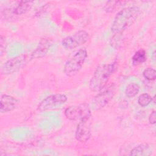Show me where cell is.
<instances>
[{"label":"cell","mask_w":156,"mask_h":156,"mask_svg":"<svg viewBox=\"0 0 156 156\" xmlns=\"http://www.w3.org/2000/svg\"><path fill=\"white\" fill-rule=\"evenodd\" d=\"M140 13L138 6L127 7L121 10L115 16L111 30L114 35L122 34L136 20Z\"/></svg>","instance_id":"6da1fadb"},{"label":"cell","mask_w":156,"mask_h":156,"mask_svg":"<svg viewBox=\"0 0 156 156\" xmlns=\"http://www.w3.org/2000/svg\"><path fill=\"white\" fill-rule=\"evenodd\" d=\"M117 67L116 61L99 65L94 71L89 83V88L91 91L99 92L105 88L110 76Z\"/></svg>","instance_id":"7a4b0ae2"},{"label":"cell","mask_w":156,"mask_h":156,"mask_svg":"<svg viewBox=\"0 0 156 156\" xmlns=\"http://www.w3.org/2000/svg\"><path fill=\"white\" fill-rule=\"evenodd\" d=\"M87 57V51L85 48H81L76 51L65 64L63 71L65 75L68 77L76 75L82 68Z\"/></svg>","instance_id":"3957f363"},{"label":"cell","mask_w":156,"mask_h":156,"mask_svg":"<svg viewBox=\"0 0 156 156\" xmlns=\"http://www.w3.org/2000/svg\"><path fill=\"white\" fill-rule=\"evenodd\" d=\"M31 60L29 54H23L10 58L2 66L1 73L5 75L15 73L23 68Z\"/></svg>","instance_id":"277c9868"},{"label":"cell","mask_w":156,"mask_h":156,"mask_svg":"<svg viewBox=\"0 0 156 156\" xmlns=\"http://www.w3.org/2000/svg\"><path fill=\"white\" fill-rule=\"evenodd\" d=\"M65 116L71 121H79L89 119L91 116V108L87 103H82L77 105L67 107L64 112Z\"/></svg>","instance_id":"5b68a950"},{"label":"cell","mask_w":156,"mask_h":156,"mask_svg":"<svg viewBox=\"0 0 156 156\" xmlns=\"http://www.w3.org/2000/svg\"><path fill=\"white\" fill-rule=\"evenodd\" d=\"M106 87L99 91L92 99L91 108L95 110H100L105 107L113 98L116 91L115 84L112 83L108 87Z\"/></svg>","instance_id":"8992f818"},{"label":"cell","mask_w":156,"mask_h":156,"mask_svg":"<svg viewBox=\"0 0 156 156\" xmlns=\"http://www.w3.org/2000/svg\"><path fill=\"white\" fill-rule=\"evenodd\" d=\"M67 99V96L64 94L55 93L50 94L39 103L37 110L39 112H43L57 108L64 104Z\"/></svg>","instance_id":"52a82bcc"},{"label":"cell","mask_w":156,"mask_h":156,"mask_svg":"<svg viewBox=\"0 0 156 156\" xmlns=\"http://www.w3.org/2000/svg\"><path fill=\"white\" fill-rule=\"evenodd\" d=\"M89 38V34L84 30H79L68 36L62 41V46L66 49H73L85 44Z\"/></svg>","instance_id":"ba28073f"},{"label":"cell","mask_w":156,"mask_h":156,"mask_svg":"<svg viewBox=\"0 0 156 156\" xmlns=\"http://www.w3.org/2000/svg\"><path fill=\"white\" fill-rule=\"evenodd\" d=\"M91 135V127L90 118L80 120L75 132V138L80 143H85L89 140Z\"/></svg>","instance_id":"9c48e42d"},{"label":"cell","mask_w":156,"mask_h":156,"mask_svg":"<svg viewBox=\"0 0 156 156\" xmlns=\"http://www.w3.org/2000/svg\"><path fill=\"white\" fill-rule=\"evenodd\" d=\"M33 3L32 1H21L15 7L5 10L3 15L6 19H11L16 16L23 15L31 9Z\"/></svg>","instance_id":"30bf717a"},{"label":"cell","mask_w":156,"mask_h":156,"mask_svg":"<svg viewBox=\"0 0 156 156\" xmlns=\"http://www.w3.org/2000/svg\"><path fill=\"white\" fill-rule=\"evenodd\" d=\"M51 46V40L48 38L41 39L37 48L30 54L31 60L40 58L44 57L48 52Z\"/></svg>","instance_id":"8fae6325"},{"label":"cell","mask_w":156,"mask_h":156,"mask_svg":"<svg viewBox=\"0 0 156 156\" xmlns=\"http://www.w3.org/2000/svg\"><path fill=\"white\" fill-rule=\"evenodd\" d=\"M18 100L9 94H2L0 99V112L1 113L14 110L18 105Z\"/></svg>","instance_id":"7c38bea8"},{"label":"cell","mask_w":156,"mask_h":156,"mask_svg":"<svg viewBox=\"0 0 156 156\" xmlns=\"http://www.w3.org/2000/svg\"><path fill=\"white\" fill-rule=\"evenodd\" d=\"M152 150L148 144H141L133 148L130 152V155L147 156L152 154Z\"/></svg>","instance_id":"4fadbf2b"},{"label":"cell","mask_w":156,"mask_h":156,"mask_svg":"<svg viewBox=\"0 0 156 156\" xmlns=\"http://www.w3.org/2000/svg\"><path fill=\"white\" fill-rule=\"evenodd\" d=\"M147 60V55L146 51L143 49H139L135 52L134 55L132 57V63L134 66L140 65L144 62H145Z\"/></svg>","instance_id":"5bb4252c"},{"label":"cell","mask_w":156,"mask_h":156,"mask_svg":"<svg viewBox=\"0 0 156 156\" xmlns=\"http://www.w3.org/2000/svg\"><path fill=\"white\" fill-rule=\"evenodd\" d=\"M126 3V2L123 1H108L105 4L104 10L106 12H113L121 6L124 5Z\"/></svg>","instance_id":"9a60e30c"},{"label":"cell","mask_w":156,"mask_h":156,"mask_svg":"<svg viewBox=\"0 0 156 156\" xmlns=\"http://www.w3.org/2000/svg\"><path fill=\"white\" fill-rule=\"evenodd\" d=\"M140 87L137 83H130L128 84L125 89V94L128 98H133L139 93Z\"/></svg>","instance_id":"2e32d148"},{"label":"cell","mask_w":156,"mask_h":156,"mask_svg":"<svg viewBox=\"0 0 156 156\" xmlns=\"http://www.w3.org/2000/svg\"><path fill=\"white\" fill-rule=\"evenodd\" d=\"M152 102V97L148 93H144L140 94L138 98V104L141 107H146Z\"/></svg>","instance_id":"e0dca14e"},{"label":"cell","mask_w":156,"mask_h":156,"mask_svg":"<svg viewBox=\"0 0 156 156\" xmlns=\"http://www.w3.org/2000/svg\"><path fill=\"white\" fill-rule=\"evenodd\" d=\"M143 76L146 80L152 81L156 79V71L154 68H147L143 71Z\"/></svg>","instance_id":"ac0fdd59"},{"label":"cell","mask_w":156,"mask_h":156,"mask_svg":"<svg viewBox=\"0 0 156 156\" xmlns=\"http://www.w3.org/2000/svg\"><path fill=\"white\" fill-rule=\"evenodd\" d=\"M5 37H4L2 35H1V38H0V53H1V56H2L4 52H5Z\"/></svg>","instance_id":"d6986e66"},{"label":"cell","mask_w":156,"mask_h":156,"mask_svg":"<svg viewBox=\"0 0 156 156\" xmlns=\"http://www.w3.org/2000/svg\"><path fill=\"white\" fill-rule=\"evenodd\" d=\"M149 122L151 124H155L156 123V112L152 111L149 116Z\"/></svg>","instance_id":"ffe728a7"}]
</instances>
